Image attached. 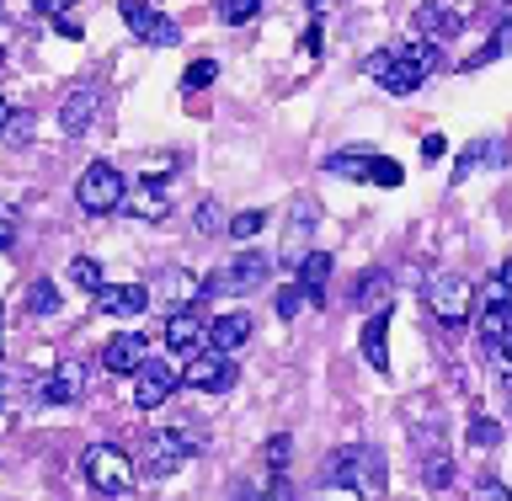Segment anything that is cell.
Listing matches in <instances>:
<instances>
[{"mask_svg": "<svg viewBox=\"0 0 512 501\" xmlns=\"http://www.w3.org/2000/svg\"><path fill=\"white\" fill-rule=\"evenodd\" d=\"M416 27L427 32V43H443V38H454V32H459V16H448L443 6H422V11H416Z\"/></svg>", "mask_w": 512, "mask_h": 501, "instance_id": "44dd1931", "label": "cell"}, {"mask_svg": "<svg viewBox=\"0 0 512 501\" xmlns=\"http://www.w3.org/2000/svg\"><path fill=\"white\" fill-rule=\"evenodd\" d=\"M182 379H187V390H198V395H219L235 384V363L224 358V352H192Z\"/></svg>", "mask_w": 512, "mask_h": 501, "instance_id": "ba28073f", "label": "cell"}, {"mask_svg": "<svg viewBox=\"0 0 512 501\" xmlns=\"http://www.w3.org/2000/svg\"><path fill=\"white\" fill-rule=\"evenodd\" d=\"M54 310H59V288L48 278H38L27 288V315H54Z\"/></svg>", "mask_w": 512, "mask_h": 501, "instance_id": "484cf974", "label": "cell"}, {"mask_svg": "<svg viewBox=\"0 0 512 501\" xmlns=\"http://www.w3.org/2000/svg\"><path fill=\"white\" fill-rule=\"evenodd\" d=\"M390 310H374L363 320V358H368V368L374 374H390Z\"/></svg>", "mask_w": 512, "mask_h": 501, "instance_id": "9a60e30c", "label": "cell"}, {"mask_svg": "<svg viewBox=\"0 0 512 501\" xmlns=\"http://www.w3.org/2000/svg\"><path fill=\"white\" fill-rule=\"evenodd\" d=\"M118 11H123L128 32H134V38H144V43H155V48H171L176 38H182L171 16H166V11H155L150 0H118Z\"/></svg>", "mask_w": 512, "mask_h": 501, "instance_id": "52a82bcc", "label": "cell"}, {"mask_svg": "<svg viewBox=\"0 0 512 501\" xmlns=\"http://www.w3.org/2000/svg\"><path fill=\"white\" fill-rule=\"evenodd\" d=\"M187 459H192V438H182V432H150L144 454H139V470L150 480H171Z\"/></svg>", "mask_w": 512, "mask_h": 501, "instance_id": "8992f818", "label": "cell"}, {"mask_svg": "<svg viewBox=\"0 0 512 501\" xmlns=\"http://www.w3.org/2000/svg\"><path fill=\"white\" fill-rule=\"evenodd\" d=\"M262 501H294V491H288V480L278 475V480H272V486H267V496Z\"/></svg>", "mask_w": 512, "mask_h": 501, "instance_id": "f35d334b", "label": "cell"}, {"mask_svg": "<svg viewBox=\"0 0 512 501\" xmlns=\"http://www.w3.org/2000/svg\"><path fill=\"white\" fill-rule=\"evenodd\" d=\"M203 342H208V326H203L192 310H176V315L166 320V347H171V352L192 358V352H203Z\"/></svg>", "mask_w": 512, "mask_h": 501, "instance_id": "2e32d148", "label": "cell"}, {"mask_svg": "<svg viewBox=\"0 0 512 501\" xmlns=\"http://www.w3.org/2000/svg\"><path fill=\"white\" fill-rule=\"evenodd\" d=\"M96 310L112 315V320H134L150 310V288L144 283H107L102 294H96Z\"/></svg>", "mask_w": 512, "mask_h": 501, "instance_id": "8fae6325", "label": "cell"}, {"mask_svg": "<svg viewBox=\"0 0 512 501\" xmlns=\"http://www.w3.org/2000/svg\"><path fill=\"white\" fill-rule=\"evenodd\" d=\"M480 160H502V144H491V139L470 144V150L459 155V166H454V182H464V176H470V166H480Z\"/></svg>", "mask_w": 512, "mask_h": 501, "instance_id": "4316f807", "label": "cell"}, {"mask_svg": "<svg viewBox=\"0 0 512 501\" xmlns=\"http://www.w3.org/2000/svg\"><path fill=\"white\" fill-rule=\"evenodd\" d=\"M11 240H16V219H11V214H0V251H6Z\"/></svg>", "mask_w": 512, "mask_h": 501, "instance_id": "ab89813d", "label": "cell"}, {"mask_svg": "<svg viewBox=\"0 0 512 501\" xmlns=\"http://www.w3.org/2000/svg\"><path fill=\"white\" fill-rule=\"evenodd\" d=\"M32 6H38L43 16H54V22H59V16H64V11H75L80 0H32Z\"/></svg>", "mask_w": 512, "mask_h": 501, "instance_id": "8d00e7d4", "label": "cell"}, {"mask_svg": "<svg viewBox=\"0 0 512 501\" xmlns=\"http://www.w3.org/2000/svg\"><path fill=\"white\" fill-rule=\"evenodd\" d=\"M326 486L352 491L358 501H374L384 491V454L379 448H336L326 459Z\"/></svg>", "mask_w": 512, "mask_h": 501, "instance_id": "7a4b0ae2", "label": "cell"}, {"mask_svg": "<svg viewBox=\"0 0 512 501\" xmlns=\"http://www.w3.org/2000/svg\"><path fill=\"white\" fill-rule=\"evenodd\" d=\"M80 470H86L91 491H102V496L134 491V459H128L123 448H112V443H91L86 459H80Z\"/></svg>", "mask_w": 512, "mask_h": 501, "instance_id": "277c9868", "label": "cell"}, {"mask_svg": "<svg viewBox=\"0 0 512 501\" xmlns=\"http://www.w3.org/2000/svg\"><path fill=\"white\" fill-rule=\"evenodd\" d=\"M486 310H512V262H502V272L486 288Z\"/></svg>", "mask_w": 512, "mask_h": 501, "instance_id": "83f0119b", "label": "cell"}, {"mask_svg": "<svg viewBox=\"0 0 512 501\" xmlns=\"http://www.w3.org/2000/svg\"><path fill=\"white\" fill-rule=\"evenodd\" d=\"M267 278H272V262H267L262 251H246V256H235V262L224 267L208 288H224V294H256Z\"/></svg>", "mask_w": 512, "mask_h": 501, "instance_id": "9c48e42d", "label": "cell"}, {"mask_svg": "<svg viewBox=\"0 0 512 501\" xmlns=\"http://www.w3.org/2000/svg\"><path fill=\"white\" fill-rule=\"evenodd\" d=\"M480 342L496 358H512V310H480Z\"/></svg>", "mask_w": 512, "mask_h": 501, "instance_id": "ac0fdd59", "label": "cell"}, {"mask_svg": "<svg viewBox=\"0 0 512 501\" xmlns=\"http://www.w3.org/2000/svg\"><path fill=\"white\" fill-rule=\"evenodd\" d=\"M11 118H16V112H11V102H6V96H0V128H11Z\"/></svg>", "mask_w": 512, "mask_h": 501, "instance_id": "b9f144b4", "label": "cell"}, {"mask_svg": "<svg viewBox=\"0 0 512 501\" xmlns=\"http://www.w3.org/2000/svg\"><path fill=\"white\" fill-rule=\"evenodd\" d=\"M256 11H262V0H219V6H214V16L224 27H246Z\"/></svg>", "mask_w": 512, "mask_h": 501, "instance_id": "d4e9b609", "label": "cell"}, {"mask_svg": "<svg viewBox=\"0 0 512 501\" xmlns=\"http://www.w3.org/2000/svg\"><path fill=\"white\" fill-rule=\"evenodd\" d=\"M224 230V208L208 198V203H198V235H219Z\"/></svg>", "mask_w": 512, "mask_h": 501, "instance_id": "d6a6232c", "label": "cell"}, {"mask_svg": "<svg viewBox=\"0 0 512 501\" xmlns=\"http://www.w3.org/2000/svg\"><path fill=\"white\" fill-rule=\"evenodd\" d=\"M251 342V315L246 310H224L214 326H208V352H224V358H230V352H240Z\"/></svg>", "mask_w": 512, "mask_h": 501, "instance_id": "5bb4252c", "label": "cell"}, {"mask_svg": "<svg viewBox=\"0 0 512 501\" xmlns=\"http://www.w3.org/2000/svg\"><path fill=\"white\" fill-rule=\"evenodd\" d=\"M144 363H150V342H144L139 331H123V336H112V342L102 347L107 374H139Z\"/></svg>", "mask_w": 512, "mask_h": 501, "instance_id": "7c38bea8", "label": "cell"}, {"mask_svg": "<svg viewBox=\"0 0 512 501\" xmlns=\"http://www.w3.org/2000/svg\"><path fill=\"white\" fill-rule=\"evenodd\" d=\"M368 182H379V187H400V182H406V171H400L390 155H368Z\"/></svg>", "mask_w": 512, "mask_h": 501, "instance_id": "f1b7e54d", "label": "cell"}, {"mask_svg": "<svg viewBox=\"0 0 512 501\" xmlns=\"http://www.w3.org/2000/svg\"><path fill=\"white\" fill-rule=\"evenodd\" d=\"M448 480H454V464H448V459H427V486L443 491Z\"/></svg>", "mask_w": 512, "mask_h": 501, "instance_id": "e575fe53", "label": "cell"}, {"mask_svg": "<svg viewBox=\"0 0 512 501\" xmlns=\"http://www.w3.org/2000/svg\"><path fill=\"white\" fill-rule=\"evenodd\" d=\"M363 70L374 75L390 96H411L432 70H438V43L416 38V43H406V48H379V54H368Z\"/></svg>", "mask_w": 512, "mask_h": 501, "instance_id": "6da1fadb", "label": "cell"}, {"mask_svg": "<svg viewBox=\"0 0 512 501\" xmlns=\"http://www.w3.org/2000/svg\"><path fill=\"white\" fill-rule=\"evenodd\" d=\"M176 379H182V374H176L171 363L150 358V363H144L139 374H134V406H139V411H155V406H166V400H171V390H176Z\"/></svg>", "mask_w": 512, "mask_h": 501, "instance_id": "30bf717a", "label": "cell"}, {"mask_svg": "<svg viewBox=\"0 0 512 501\" xmlns=\"http://www.w3.org/2000/svg\"><path fill=\"white\" fill-rule=\"evenodd\" d=\"M326 171H331V176H358V182H368V150H336V155H326Z\"/></svg>", "mask_w": 512, "mask_h": 501, "instance_id": "cb8c5ba5", "label": "cell"}, {"mask_svg": "<svg viewBox=\"0 0 512 501\" xmlns=\"http://www.w3.org/2000/svg\"><path fill=\"white\" fill-rule=\"evenodd\" d=\"M262 230H267V214H262V208H246V214L230 219V235H235V240H251V235H262Z\"/></svg>", "mask_w": 512, "mask_h": 501, "instance_id": "4dcf8cb0", "label": "cell"}, {"mask_svg": "<svg viewBox=\"0 0 512 501\" xmlns=\"http://www.w3.org/2000/svg\"><path fill=\"white\" fill-rule=\"evenodd\" d=\"M470 443L475 448H496V443H502V427H496L491 416H475V422H470Z\"/></svg>", "mask_w": 512, "mask_h": 501, "instance_id": "1f68e13d", "label": "cell"}, {"mask_svg": "<svg viewBox=\"0 0 512 501\" xmlns=\"http://www.w3.org/2000/svg\"><path fill=\"white\" fill-rule=\"evenodd\" d=\"M299 310H304V288H299V283L278 288V320H294Z\"/></svg>", "mask_w": 512, "mask_h": 501, "instance_id": "836d02e7", "label": "cell"}, {"mask_svg": "<svg viewBox=\"0 0 512 501\" xmlns=\"http://www.w3.org/2000/svg\"><path fill=\"white\" fill-rule=\"evenodd\" d=\"M214 75H219V64L214 59H198V64H187V75H182V91H203V86H214Z\"/></svg>", "mask_w": 512, "mask_h": 501, "instance_id": "f546056e", "label": "cell"}, {"mask_svg": "<svg viewBox=\"0 0 512 501\" xmlns=\"http://www.w3.org/2000/svg\"><path fill=\"white\" fill-rule=\"evenodd\" d=\"M326 278H331V256H326V251H310V256L299 262V288H304V299H320Z\"/></svg>", "mask_w": 512, "mask_h": 501, "instance_id": "ffe728a7", "label": "cell"}, {"mask_svg": "<svg viewBox=\"0 0 512 501\" xmlns=\"http://www.w3.org/2000/svg\"><path fill=\"white\" fill-rule=\"evenodd\" d=\"M427 310L443 320V326H464L475 310V288L470 278H459V272H432L427 278Z\"/></svg>", "mask_w": 512, "mask_h": 501, "instance_id": "5b68a950", "label": "cell"}, {"mask_svg": "<svg viewBox=\"0 0 512 501\" xmlns=\"http://www.w3.org/2000/svg\"><path fill=\"white\" fill-rule=\"evenodd\" d=\"M262 459L272 464V470H283V464H288V438H283V432H278V438H267V448H262Z\"/></svg>", "mask_w": 512, "mask_h": 501, "instance_id": "d590c367", "label": "cell"}, {"mask_svg": "<svg viewBox=\"0 0 512 501\" xmlns=\"http://www.w3.org/2000/svg\"><path fill=\"white\" fill-rule=\"evenodd\" d=\"M96 102H102L96 86H80V91L64 96V107H59V128H64V134H86V123L96 118Z\"/></svg>", "mask_w": 512, "mask_h": 501, "instance_id": "e0dca14e", "label": "cell"}, {"mask_svg": "<svg viewBox=\"0 0 512 501\" xmlns=\"http://www.w3.org/2000/svg\"><path fill=\"white\" fill-rule=\"evenodd\" d=\"M486 501H512V491L496 486V480H486Z\"/></svg>", "mask_w": 512, "mask_h": 501, "instance_id": "60d3db41", "label": "cell"}, {"mask_svg": "<svg viewBox=\"0 0 512 501\" xmlns=\"http://www.w3.org/2000/svg\"><path fill=\"white\" fill-rule=\"evenodd\" d=\"M123 198H128V182L112 160H91V166L80 171L75 203L86 208V214H112V208H123Z\"/></svg>", "mask_w": 512, "mask_h": 501, "instance_id": "3957f363", "label": "cell"}, {"mask_svg": "<svg viewBox=\"0 0 512 501\" xmlns=\"http://www.w3.org/2000/svg\"><path fill=\"white\" fill-rule=\"evenodd\" d=\"M390 272H368V278H358V304L363 310H390Z\"/></svg>", "mask_w": 512, "mask_h": 501, "instance_id": "7402d4cb", "label": "cell"}, {"mask_svg": "<svg viewBox=\"0 0 512 501\" xmlns=\"http://www.w3.org/2000/svg\"><path fill=\"white\" fill-rule=\"evenodd\" d=\"M80 395H86V368H80V363H59L54 374L38 384V400H43V406H75Z\"/></svg>", "mask_w": 512, "mask_h": 501, "instance_id": "4fadbf2b", "label": "cell"}, {"mask_svg": "<svg viewBox=\"0 0 512 501\" xmlns=\"http://www.w3.org/2000/svg\"><path fill=\"white\" fill-rule=\"evenodd\" d=\"M70 283L86 288V294H102V288H107L102 262H96V256H75V262H70Z\"/></svg>", "mask_w": 512, "mask_h": 501, "instance_id": "603a6c76", "label": "cell"}, {"mask_svg": "<svg viewBox=\"0 0 512 501\" xmlns=\"http://www.w3.org/2000/svg\"><path fill=\"white\" fill-rule=\"evenodd\" d=\"M422 160H427V166H432V160H443V134H427L422 139Z\"/></svg>", "mask_w": 512, "mask_h": 501, "instance_id": "74e56055", "label": "cell"}, {"mask_svg": "<svg viewBox=\"0 0 512 501\" xmlns=\"http://www.w3.org/2000/svg\"><path fill=\"white\" fill-rule=\"evenodd\" d=\"M123 208H128V219L150 224V219H166L171 214V198L160 187H139V192H128V198H123Z\"/></svg>", "mask_w": 512, "mask_h": 501, "instance_id": "d6986e66", "label": "cell"}]
</instances>
